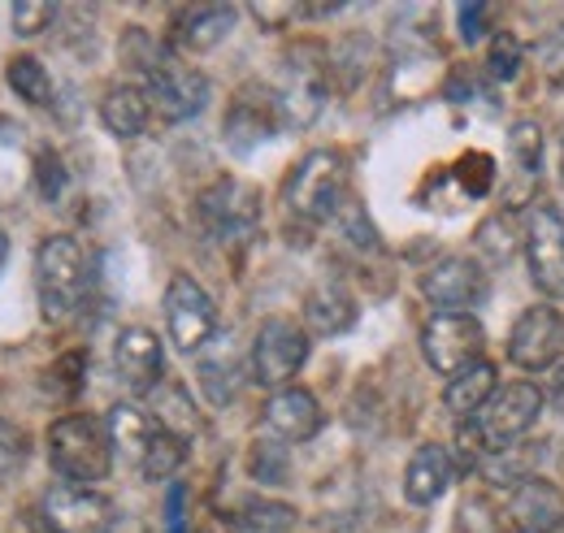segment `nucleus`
Instances as JSON below:
<instances>
[{
	"instance_id": "1",
	"label": "nucleus",
	"mask_w": 564,
	"mask_h": 533,
	"mask_svg": "<svg viewBox=\"0 0 564 533\" xmlns=\"http://www.w3.org/2000/svg\"><path fill=\"white\" fill-rule=\"evenodd\" d=\"M35 291H40V313L53 326H66L83 313L87 291H91V265L87 252L70 235H53L35 252Z\"/></svg>"
},
{
	"instance_id": "2",
	"label": "nucleus",
	"mask_w": 564,
	"mask_h": 533,
	"mask_svg": "<svg viewBox=\"0 0 564 533\" xmlns=\"http://www.w3.org/2000/svg\"><path fill=\"white\" fill-rule=\"evenodd\" d=\"M348 187H352L348 161L335 148H317L291 170V178L282 187V204H286L291 217L317 226V221H335L339 217V208L352 200Z\"/></svg>"
},
{
	"instance_id": "3",
	"label": "nucleus",
	"mask_w": 564,
	"mask_h": 533,
	"mask_svg": "<svg viewBox=\"0 0 564 533\" xmlns=\"http://www.w3.org/2000/svg\"><path fill=\"white\" fill-rule=\"evenodd\" d=\"M48 460L74 486H96L113 472V438L109 421L70 412L48 425Z\"/></svg>"
},
{
	"instance_id": "4",
	"label": "nucleus",
	"mask_w": 564,
	"mask_h": 533,
	"mask_svg": "<svg viewBox=\"0 0 564 533\" xmlns=\"http://www.w3.org/2000/svg\"><path fill=\"white\" fill-rule=\"evenodd\" d=\"M330 100V62L322 44H300L282 57L279 87H274V105H279V122L291 131H304L322 118Z\"/></svg>"
},
{
	"instance_id": "5",
	"label": "nucleus",
	"mask_w": 564,
	"mask_h": 533,
	"mask_svg": "<svg viewBox=\"0 0 564 533\" xmlns=\"http://www.w3.org/2000/svg\"><path fill=\"white\" fill-rule=\"evenodd\" d=\"M140 87L152 105V113H161L165 122H187L209 105V78L196 66H187L178 53H161L152 66L140 74Z\"/></svg>"
},
{
	"instance_id": "6",
	"label": "nucleus",
	"mask_w": 564,
	"mask_h": 533,
	"mask_svg": "<svg viewBox=\"0 0 564 533\" xmlns=\"http://www.w3.org/2000/svg\"><path fill=\"white\" fill-rule=\"evenodd\" d=\"M196 213L209 239L226 248H243L261 226V192L239 178H217L209 192H200Z\"/></svg>"
},
{
	"instance_id": "7",
	"label": "nucleus",
	"mask_w": 564,
	"mask_h": 533,
	"mask_svg": "<svg viewBox=\"0 0 564 533\" xmlns=\"http://www.w3.org/2000/svg\"><path fill=\"white\" fill-rule=\"evenodd\" d=\"M304 360H308V330L295 317H265L257 326L252 360H248V373L257 387H270V391L291 387V378L304 369Z\"/></svg>"
},
{
	"instance_id": "8",
	"label": "nucleus",
	"mask_w": 564,
	"mask_h": 533,
	"mask_svg": "<svg viewBox=\"0 0 564 533\" xmlns=\"http://www.w3.org/2000/svg\"><path fill=\"white\" fill-rule=\"evenodd\" d=\"M487 326L474 313H434L422 326V356L434 373H465L469 365L482 360Z\"/></svg>"
},
{
	"instance_id": "9",
	"label": "nucleus",
	"mask_w": 564,
	"mask_h": 533,
	"mask_svg": "<svg viewBox=\"0 0 564 533\" xmlns=\"http://www.w3.org/2000/svg\"><path fill=\"white\" fill-rule=\"evenodd\" d=\"M543 391L534 382H508L491 395V403L474 416V429L482 434L487 452H508L512 443H521L534 421L543 416Z\"/></svg>"
},
{
	"instance_id": "10",
	"label": "nucleus",
	"mask_w": 564,
	"mask_h": 533,
	"mask_svg": "<svg viewBox=\"0 0 564 533\" xmlns=\"http://www.w3.org/2000/svg\"><path fill=\"white\" fill-rule=\"evenodd\" d=\"M118 521L113 499L96 486L62 481L40 499V525L44 533H109Z\"/></svg>"
},
{
	"instance_id": "11",
	"label": "nucleus",
	"mask_w": 564,
	"mask_h": 533,
	"mask_svg": "<svg viewBox=\"0 0 564 533\" xmlns=\"http://www.w3.org/2000/svg\"><path fill=\"white\" fill-rule=\"evenodd\" d=\"M165 326H170V338L178 351L196 356L205 351L217 334V308H213L209 291L187 278V273H174L170 286H165Z\"/></svg>"
},
{
	"instance_id": "12",
	"label": "nucleus",
	"mask_w": 564,
	"mask_h": 533,
	"mask_svg": "<svg viewBox=\"0 0 564 533\" xmlns=\"http://www.w3.org/2000/svg\"><path fill=\"white\" fill-rule=\"evenodd\" d=\"M525 261L530 278L547 300H564V213L556 204H534L525 213Z\"/></svg>"
},
{
	"instance_id": "13",
	"label": "nucleus",
	"mask_w": 564,
	"mask_h": 533,
	"mask_svg": "<svg viewBox=\"0 0 564 533\" xmlns=\"http://www.w3.org/2000/svg\"><path fill=\"white\" fill-rule=\"evenodd\" d=\"M564 351V322L552 304H530L508 330V360L517 369H552Z\"/></svg>"
},
{
	"instance_id": "14",
	"label": "nucleus",
	"mask_w": 564,
	"mask_h": 533,
	"mask_svg": "<svg viewBox=\"0 0 564 533\" xmlns=\"http://www.w3.org/2000/svg\"><path fill=\"white\" fill-rule=\"evenodd\" d=\"M422 295L438 313H469L487 300V269L474 257H443L422 273Z\"/></svg>"
},
{
	"instance_id": "15",
	"label": "nucleus",
	"mask_w": 564,
	"mask_h": 533,
	"mask_svg": "<svg viewBox=\"0 0 564 533\" xmlns=\"http://www.w3.org/2000/svg\"><path fill=\"white\" fill-rule=\"evenodd\" d=\"M279 105H274V87H243L235 100H230V113H226V127L221 139L230 152L248 156L257 152L265 139L279 134Z\"/></svg>"
},
{
	"instance_id": "16",
	"label": "nucleus",
	"mask_w": 564,
	"mask_h": 533,
	"mask_svg": "<svg viewBox=\"0 0 564 533\" xmlns=\"http://www.w3.org/2000/svg\"><path fill=\"white\" fill-rule=\"evenodd\" d=\"M113 369H118V382L131 391V395H148L161 387V373H165V347L161 338L148 330V326H127L113 342Z\"/></svg>"
},
{
	"instance_id": "17",
	"label": "nucleus",
	"mask_w": 564,
	"mask_h": 533,
	"mask_svg": "<svg viewBox=\"0 0 564 533\" xmlns=\"http://www.w3.org/2000/svg\"><path fill=\"white\" fill-rule=\"evenodd\" d=\"M508 521L517 533H561L564 530V494L561 486L530 477L508 494Z\"/></svg>"
},
{
	"instance_id": "18",
	"label": "nucleus",
	"mask_w": 564,
	"mask_h": 533,
	"mask_svg": "<svg viewBox=\"0 0 564 533\" xmlns=\"http://www.w3.org/2000/svg\"><path fill=\"white\" fill-rule=\"evenodd\" d=\"M265 429L282 443H308L322 429V403L304 387H282L265 400Z\"/></svg>"
},
{
	"instance_id": "19",
	"label": "nucleus",
	"mask_w": 564,
	"mask_h": 533,
	"mask_svg": "<svg viewBox=\"0 0 564 533\" xmlns=\"http://www.w3.org/2000/svg\"><path fill=\"white\" fill-rule=\"evenodd\" d=\"M235 18H239L235 4H192V9L178 13L174 40L187 53H209V48H217L235 31Z\"/></svg>"
},
{
	"instance_id": "20",
	"label": "nucleus",
	"mask_w": 564,
	"mask_h": 533,
	"mask_svg": "<svg viewBox=\"0 0 564 533\" xmlns=\"http://www.w3.org/2000/svg\"><path fill=\"white\" fill-rule=\"evenodd\" d=\"M447 486H452V456L438 443L417 447L409 468H404V499L413 508H430L447 494Z\"/></svg>"
},
{
	"instance_id": "21",
	"label": "nucleus",
	"mask_w": 564,
	"mask_h": 533,
	"mask_svg": "<svg viewBox=\"0 0 564 533\" xmlns=\"http://www.w3.org/2000/svg\"><path fill=\"white\" fill-rule=\"evenodd\" d=\"M161 429H165V425H161L152 412L135 407V403H118V407L109 412V438H113V452L127 456V465H135V468L148 460V452H152V443H156Z\"/></svg>"
},
{
	"instance_id": "22",
	"label": "nucleus",
	"mask_w": 564,
	"mask_h": 533,
	"mask_svg": "<svg viewBox=\"0 0 564 533\" xmlns=\"http://www.w3.org/2000/svg\"><path fill=\"white\" fill-rule=\"evenodd\" d=\"M304 322L308 330L322 334V338H335V334H348L356 326V300L348 295V286L339 282H322L308 291L304 300Z\"/></svg>"
},
{
	"instance_id": "23",
	"label": "nucleus",
	"mask_w": 564,
	"mask_h": 533,
	"mask_svg": "<svg viewBox=\"0 0 564 533\" xmlns=\"http://www.w3.org/2000/svg\"><path fill=\"white\" fill-rule=\"evenodd\" d=\"M148 118H152V105L135 83H113L100 100V122L113 139H140L148 131Z\"/></svg>"
},
{
	"instance_id": "24",
	"label": "nucleus",
	"mask_w": 564,
	"mask_h": 533,
	"mask_svg": "<svg viewBox=\"0 0 564 533\" xmlns=\"http://www.w3.org/2000/svg\"><path fill=\"white\" fill-rule=\"evenodd\" d=\"M499 391V378H495V365L491 360H478V365H469L465 373H456V378H447V391H443V403H447V412L465 425V421H474L491 395Z\"/></svg>"
},
{
	"instance_id": "25",
	"label": "nucleus",
	"mask_w": 564,
	"mask_h": 533,
	"mask_svg": "<svg viewBox=\"0 0 564 533\" xmlns=\"http://www.w3.org/2000/svg\"><path fill=\"white\" fill-rule=\"evenodd\" d=\"M478 252L491 261V265H508L512 257H517V248H525V226H521V217L512 213V208H499L491 213L482 226H478Z\"/></svg>"
},
{
	"instance_id": "26",
	"label": "nucleus",
	"mask_w": 564,
	"mask_h": 533,
	"mask_svg": "<svg viewBox=\"0 0 564 533\" xmlns=\"http://www.w3.org/2000/svg\"><path fill=\"white\" fill-rule=\"evenodd\" d=\"M4 83L13 87V96H22V100H26V105H35V109H48V105H53V74L44 69L40 57H31V53L9 57V66H4Z\"/></svg>"
},
{
	"instance_id": "27",
	"label": "nucleus",
	"mask_w": 564,
	"mask_h": 533,
	"mask_svg": "<svg viewBox=\"0 0 564 533\" xmlns=\"http://www.w3.org/2000/svg\"><path fill=\"white\" fill-rule=\"evenodd\" d=\"M230 521L239 533H291L295 530V508L279 503V499H243Z\"/></svg>"
},
{
	"instance_id": "28",
	"label": "nucleus",
	"mask_w": 564,
	"mask_h": 533,
	"mask_svg": "<svg viewBox=\"0 0 564 533\" xmlns=\"http://www.w3.org/2000/svg\"><path fill=\"white\" fill-rule=\"evenodd\" d=\"M539 456H543V452H539L534 443H525V438H521V443H512L508 452H491V456H487V465H482V472L491 477L495 486H512V490H517L521 481L539 477V472H534Z\"/></svg>"
},
{
	"instance_id": "29",
	"label": "nucleus",
	"mask_w": 564,
	"mask_h": 533,
	"mask_svg": "<svg viewBox=\"0 0 564 533\" xmlns=\"http://www.w3.org/2000/svg\"><path fill=\"white\" fill-rule=\"evenodd\" d=\"M200 387H205V395L209 403H230L239 395V360H235V351L230 347H221L217 356H200Z\"/></svg>"
},
{
	"instance_id": "30",
	"label": "nucleus",
	"mask_w": 564,
	"mask_h": 533,
	"mask_svg": "<svg viewBox=\"0 0 564 533\" xmlns=\"http://www.w3.org/2000/svg\"><path fill=\"white\" fill-rule=\"evenodd\" d=\"M187 460V438L178 434V429H161L156 434V443H152V452H148V460L140 465V472L148 481H165V477H174L178 468Z\"/></svg>"
},
{
	"instance_id": "31",
	"label": "nucleus",
	"mask_w": 564,
	"mask_h": 533,
	"mask_svg": "<svg viewBox=\"0 0 564 533\" xmlns=\"http://www.w3.org/2000/svg\"><path fill=\"white\" fill-rule=\"evenodd\" d=\"M508 152L512 161L525 170V174H539L543 170V152H547V139H543V127L534 118H517L508 127Z\"/></svg>"
},
{
	"instance_id": "32",
	"label": "nucleus",
	"mask_w": 564,
	"mask_h": 533,
	"mask_svg": "<svg viewBox=\"0 0 564 533\" xmlns=\"http://www.w3.org/2000/svg\"><path fill=\"white\" fill-rule=\"evenodd\" d=\"M248 472L261 481V486H286L291 481V456L282 443H257L248 452Z\"/></svg>"
},
{
	"instance_id": "33",
	"label": "nucleus",
	"mask_w": 564,
	"mask_h": 533,
	"mask_svg": "<svg viewBox=\"0 0 564 533\" xmlns=\"http://www.w3.org/2000/svg\"><path fill=\"white\" fill-rule=\"evenodd\" d=\"M452 533H508L503 516L491 508V499L482 494H469L460 508H456V521H452Z\"/></svg>"
},
{
	"instance_id": "34",
	"label": "nucleus",
	"mask_w": 564,
	"mask_h": 533,
	"mask_svg": "<svg viewBox=\"0 0 564 533\" xmlns=\"http://www.w3.org/2000/svg\"><path fill=\"white\" fill-rule=\"evenodd\" d=\"M487 69L495 83H512L521 74V40L512 31H495L491 53H487Z\"/></svg>"
},
{
	"instance_id": "35",
	"label": "nucleus",
	"mask_w": 564,
	"mask_h": 533,
	"mask_svg": "<svg viewBox=\"0 0 564 533\" xmlns=\"http://www.w3.org/2000/svg\"><path fill=\"white\" fill-rule=\"evenodd\" d=\"M456 183L465 187V196H487L495 187V161L487 152H465L460 161H456Z\"/></svg>"
},
{
	"instance_id": "36",
	"label": "nucleus",
	"mask_w": 564,
	"mask_h": 533,
	"mask_svg": "<svg viewBox=\"0 0 564 533\" xmlns=\"http://www.w3.org/2000/svg\"><path fill=\"white\" fill-rule=\"evenodd\" d=\"M57 18V4H44V0H22L9 9V22H13V35L22 40H35L40 31H48Z\"/></svg>"
},
{
	"instance_id": "37",
	"label": "nucleus",
	"mask_w": 564,
	"mask_h": 533,
	"mask_svg": "<svg viewBox=\"0 0 564 533\" xmlns=\"http://www.w3.org/2000/svg\"><path fill=\"white\" fill-rule=\"evenodd\" d=\"M26 434L13 425V421H4L0 416V477H13L18 468L26 465Z\"/></svg>"
},
{
	"instance_id": "38",
	"label": "nucleus",
	"mask_w": 564,
	"mask_h": 533,
	"mask_svg": "<svg viewBox=\"0 0 564 533\" xmlns=\"http://www.w3.org/2000/svg\"><path fill=\"white\" fill-rule=\"evenodd\" d=\"M456 18H460V40L465 44H482L491 35L495 4H456Z\"/></svg>"
},
{
	"instance_id": "39",
	"label": "nucleus",
	"mask_w": 564,
	"mask_h": 533,
	"mask_svg": "<svg viewBox=\"0 0 564 533\" xmlns=\"http://www.w3.org/2000/svg\"><path fill=\"white\" fill-rule=\"evenodd\" d=\"M35 178H40L44 200H57L66 192V165H62V156L57 152H40L35 156Z\"/></svg>"
},
{
	"instance_id": "40",
	"label": "nucleus",
	"mask_w": 564,
	"mask_h": 533,
	"mask_svg": "<svg viewBox=\"0 0 564 533\" xmlns=\"http://www.w3.org/2000/svg\"><path fill=\"white\" fill-rule=\"evenodd\" d=\"M335 221H339V226L348 230V239H352V243H360V248H378V235H373V221L365 217V208L356 204V196H352V200H348V204H344V208H339V217H335Z\"/></svg>"
},
{
	"instance_id": "41",
	"label": "nucleus",
	"mask_w": 564,
	"mask_h": 533,
	"mask_svg": "<svg viewBox=\"0 0 564 533\" xmlns=\"http://www.w3.org/2000/svg\"><path fill=\"white\" fill-rule=\"evenodd\" d=\"M252 9V18L265 26V31H282L291 18H304V4H291V0H257V4H248Z\"/></svg>"
},
{
	"instance_id": "42",
	"label": "nucleus",
	"mask_w": 564,
	"mask_h": 533,
	"mask_svg": "<svg viewBox=\"0 0 564 533\" xmlns=\"http://www.w3.org/2000/svg\"><path fill=\"white\" fill-rule=\"evenodd\" d=\"M539 62H543V74H547L552 83H564V26L552 31V35L539 44Z\"/></svg>"
},
{
	"instance_id": "43",
	"label": "nucleus",
	"mask_w": 564,
	"mask_h": 533,
	"mask_svg": "<svg viewBox=\"0 0 564 533\" xmlns=\"http://www.w3.org/2000/svg\"><path fill=\"white\" fill-rule=\"evenodd\" d=\"M183 503H187V490L174 481L170 486V503H165V525H170V533H183Z\"/></svg>"
},
{
	"instance_id": "44",
	"label": "nucleus",
	"mask_w": 564,
	"mask_h": 533,
	"mask_svg": "<svg viewBox=\"0 0 564 533\" xmlns=\"http://www.w3.org/2000/svg\"><path fill=\"white\" fill-rule=\"evenodd\" d=\"M83 365H87V360H83V351H70V356H62V360H57V369H53L57 378H66V382H70V395L78 391V382H83V378H78V369H83Z\"/></svg>"
},
{
	"instance_id": "45",
	"label": "nucleus",
	"mask_w": 564,
	"mask_h": 533,
	"mask_svg": "<svg viewBox=\"0 0 564 533\" xmlns=\"http://www.w3.org/2000/svg\"><path fill=\"white\" fill-rule=\"evenodd\" d=\"M556 403H561V412H564V373H561V387H556Z\"/></svg>"
},
{
	"instance_id": "46",
	"label": "nucleus",
	"mask_w": 564,
	"mask_h": 533,
	"mask_svg": "<svg viewBox=\"0 0 564 533\" xmlns=\"http://www.w3.org/2000/svg\"><path fill=\"white\" fill-rule=\"evenodd\" d=\"M4 257H9V243H4V235H0V265H4Z\"/></svg>"
},
{
	"instance_id": "47",
	"label": "nucleus",
	"mask_w": 564,
	"mask_h": 533,
	"mask_svg": "<svg viewBox=\"0 0 564 533\" xmlns=\"http://www.w3.org/2000/svg\"><path fill=\"white\" fill-rule=\"evenodd\" d=\"M561 178H564V170H561Z\"/></svg>"
}]
</instances>
